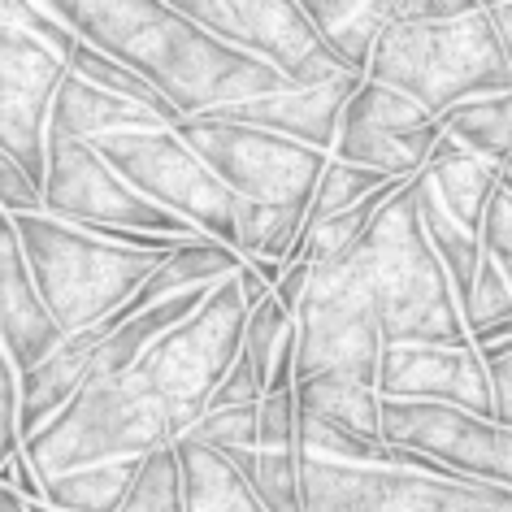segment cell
Here are the masks:
<instances>
[{"label": "cell", "mask_w": 512, "mask_h": 512, "mask_svg": "<svg viewBox=\"0 0 512 512\" xmlns=\"http://www.w3.org/2000/svg\"><path fill=\"white\" fill-rule=\"evenodd\" d=\"M443 122V131L460 139L469 152L495 161L499 170L508 165L512 157V92L504 96H486V100H469V105L452 109Z\"/></svg>", "instance_id": "cell-25"}, {"label": "cell", "mask_w": 512, "mask_h": 512, "mask_svg": "<svg viewBox=\"0 0 512 512\" xmlns=\"http://www.w3.org/2000/svg\"><path fill=\"white\" fill-rule=\"evenodd\" d=\"M44 213L70 226H109V230H139V235H161V239H200V230L191 222L165 213L148 196H139L100 157L96 144L61 131H48Z\"/></svg>", "instance_id": "cell-9"}, {"label": "cell", "mask_w": 512, "mask_h": 512, "mask_svg": "<svg viewBox=\"0 0 512 512\" xmlns=\"http://www.w3.org/2000/svg\"><path fill=\"white\" fill-rule=\"evenodd\" d=\"M248 335V300L239 278L217 283L204 309L170 330L118 378H96L27 439V460L40 482L109 460H148L170 452L209 417Z\"/></svg>", "instance_id": "cell-2"}, {"label": "cell", "mask_w": 512, "mask_h": 512, "mask_svg": "<svg viewBox=\"0 0 512 512\" xmlns=\"http://www.w3.org/2000/svg\"><path fill=\"white\" fill-rule=\"evenodd\" d=\"M391 178L378 174V170H361V165H348V161H335L330 157L322 183H317V196L309 204V222H304V235L317 226H326L330 217L339 213H352L356 204H365L374 191H382Z\"/></svg>", "instance_id": "cell-27"}, {"label": "cell", "mask_w": 512, "mask_h": 512, "mask_svg": "<svg viewBox=\"0 0 512 512\" xmlns=\"http://www.w3.org/2000/svg\"><path fill=\"white\" fill-rule=\"evenodd\" d=\"M413 196H417V217H421V226H426V239H430L434 256L443 261L447 278H452L456 300H460V313H465V304H469V296H473V287H478V274H482V265H486L482 235L465 230L452 213L443 209L439 200H434V191H430V183H426V174H417V178H413Z\"/></svg>", "instance_id": "cell-21"}, {"label": "cell", "mask_w": 512, "mask_h": 512, "mask_svg": "<svg viewBox=\"0 0 512 512\" xmlns=\"http://www.w3.org/2000/svg\"><path fill=\"white\" fill-rule=\"evenodd\" d=\"M261 400H265V387H261V378H256V365L239 352V361L230 365L222 387L213 391L209 413H222V408H248V404H261Z\"/></svg>", "instance_id": "cell-36"}, {"label": "cell", "mask_w": 512, "mask_h": 512, "mask_svg": "<svg viewBox=\"0 0 512 512\" xmlns=\"http://www.w3.org/2000/svg\"><path fill=\"white\" fill-rule=\"evenodd\" d=\"M439 139H443L439 118H430L421 105L391 92V87L365 79V87L343 113L335 161L378 170L387 178H417L426 174Z\"/></svg>", "instance_id": "cell-13"}, {"label": "cell", "mask_w": 512, "mask_h": 512, "mask_svg": "<svg viewBox=\"0 0 512 512\" xmlns=\"http://www.w3.org/2000/svg\"><path fill=\"white\" fill-rule=\"evenodd\" d=\"M296 400H300L304 417H317V421H330V426L382 439V395L374 387H361V382L339 378V374H322V378L300 382Z\"/></svg>", "instance_id": "cell-23"}, {"label": "cell", "mask_w": 512, "mask_h": 512, "mask_svg": "<svg viewBox=\"0 0 512 512\" xmlns=\"http://www.w3.org/2000/svg\"><path fill=\"white\" fill-rule=\"evenodd\" d=\"M0 209H5V217L44 213V187L9 157H0Z\"/></svg>", "instance_id": "cell-35"}, {"label": "cell", "mask_w": 512, "mask_h": 512, "mask_svg": "<svg viewBox=\"0 0 512 512\" xmlns=\"http://www.w3.org/2000/svg\"><path fill=\"white\" fill-rule=\"evenodd\" d=\"M174 5L217 40L278 70L296 92L348 74L317 35L304 0H174Z\"/></svg>", "instance_id": "cell-10"}, {"label": "cell", "mask_w": 512, "mask_h": 512, "mask_svg": "<svg viewBox=\"0 0 512 512\" xmlns=\"http://www.w3.org/2000/svg\"><path fill=\"white\" fill-rule=\"evenodd\" d=\"M27 252L31 278L48 313L66 335H87L139 296V287L161 270L165 256L109 243L83 226L57 222L48 213L9 217Z\"/></svg>", "instance_id": "cell-5"}, {"label": "cell", "mask_w": 512, "mask_h": 512, "mask_svg": "<svg viewBox=\"0 0 512 512\" xmlns=\"http://www.w3.org/2000/svg\"><path fill=\"white\" fill-rule=\"evenodd\" d=\"M317 35L348 74H369L382 35L400 18V0H304Z\"/></svg>", "instance_id": "cell-18"}, {"label": "cell", "mask_w": 512, "mask_h": 512, "mask_svg": "<svg viewBox=\"0 0 512 512\" xmlns=\"http://www.w3.org/2000/svg\"><path fill=\"white\" fill-rule=\"evenodd\" d=\"M491 5V22L504 40V57H508V70H512V0H486Z\"/></svg>", "instance_id": "cell-40"}, {"label": "cell", "mask_w": 512, "mask_h": 512, "mask_svg": "<svg viewBox=\"0 0 512 512\" xmlns=\"http://www.w3.org/2000/svg\"><path fill=\"white\" fill-rule=\"evenodd\" d=\"M482 248H486V256H491L499 270H504L508 287H512V187H499L491 209H486Z\"/></svg>", "instance_id": "cell-34"}, {"label": "cell", "mask_w": 512, "mask_h": 512, "mask_svg": "<svg viewBox=\"0 0 512 512\" xmlns=\"http://www.w3.org/2000/svg\"><path fill=\"white\" fill-rule=\"evenodd\" d=\"M304 512H512V491L417 469L339 465L300 452Z\"/></svg>", "instance_id": "cell-7"}, {"label": "cell", "mask_w": 512, "mask_h": 512, "mask_svg": "<svg viewBox=\"0 0 512 512\" xmlns=\"http://www.w3.org/2000/svg\"><path fill=\"white\" fill-rule=\"evenodd\" d=\"M365 79L408 96L430 118H447L469 100L512 92L504 40H499L486 0L473 14L452 22L395 18Z\"/></svg>", "instance_id": "cell-4"}, {"label": "cell", "mask_w": 512, "mask_h": 512, "mask_svg": "<svg viewBox=\"0 0 512 512\" xmlns=\"http://www.w3.org/2000/svg\"><path fill=\"white\" fill-rule=\"evenodd\" d=\"M96 152L139 196H148L165 213L191 222L200 235L239 252V226L248 217V200H239L174 126L96 139Z\"/></svg>", "instance_id": "cell-6"}, {"label": "cell", "mask_w": 512, "mask_h": 512, "mask_svg": "<svg viewBox=\"0 0 512 512\" xmlns=\"http://www.w3.org/2000/svg\"><path fill=\"white\" fill-rule=\"evenodd\" d=\"M243 256L235 248H226V243H217L209 235H200V239H183L178 248L161 261V270L148 278L144 287H139V296L122 309V322H131V317L139 313H148L152 304H165V300H174V296H187V291H196V287H217V283H226V278H235L243 270Z\"/></svg>", "instance_id": "cell-19"}, {"label": "cell", "mask_w": 512, "mask_h": 512, "mask_svg": "<svg viewBox=\"0 0 512 512\" xmlns=\"http://www.w3.org/2000/svg\"><path fill=\"white\" fill-rule=\"evenodd\" d=\"M309 283H313V265H309V261H291L287 274H283V283L274 287V300L283 304L291 317H296L300 304H304V296H309Z\"/></svg>", "instance_id": "cell-39"}, {"label": "cell", "mask_w": 512, "mask_h": 512, "mask_svg": "<svg viewBox=\"0 0 512 512\" xmlns=\"http://www.w3.org/2000/svg\"><path fill=\"white\" fill-rule=\"evenodd\" d=\"M426 183L434 191V200H439L460 226L482 235L486 209H491L495 191L504 187V170H499L495 161L478 157V152H469L460 139L443 131L439 148H434V157L426 165Z\"/></svg>", "instance_id": "cell-17"}, {"label": "cell", "mask_w": 512, "mask_h": 512, "mask_svg": "<svg viewBox=\"0 0 512 512\" xmlns=\"http://www.w3.org/2000/svg\"><path fill=\"white\" fill-rule=\"evenodd\" d=\"M382 439L434 456L469 482L512 491V426H495L439 404L382 400Z\"/></svg>", "instance_id": "cell-12"}, {"label": "cell", "mask_w": 512, "mask_h": 512, "mask_svg": "<svg viewBox=\"0 0 512 512\" xmlns=\"http://www.w3.org/2000/svg\"><path fill=\"white\" fill-rule=\"evenodd\" d=\"M361 87H365L361 74H339V79H330L322 87H300V92H278V96H265V100H248V105L217 109V113H209V118L243 122V126H256V131H274L283 139H296V144L313 148V152L335 157L343 113H348V105L356 100Z\"/></svg>", "instance_id": "cell-15"}, {"label": "cell", "mask_w": 512, "mask_h": 512, "mask_svg": "<svg viewBox=\"0 0 512 512\" xmlns=\"http://www.w3.org/2000/svg\"><path fill=\"white\" fill-rule=\"evenodd\" d=\"M161 118L135 100H122V96H109L100 87L83 83L79 74H70L66 87L57 96V109H53V131L61 135H74V139H109V135H126V131H161Z\"/></svg>", "instance_id": "cell-20"}, {"label": "cell", "mask_w": 512, "mask_h": 512, "mask_svg": "<svg viewBox=\"0 0 512 512\" xmlns=\"http://www.w3.org/2000/svg\"><path fill=\"white\" fill-rule=\"evenodd\" d=\"M70 66L31 31L0 22V157L18 161L35 183L48 178V131Z\"/></svg>", "instance_id": "cell-11"}, {"label": "cell", "mask_w": 512, "mask_h": 512, "mask_svg": "<svg viewBox=\"0 0 512 512\" xmlns=\"http://www.w3.org/2000/svg\"><path fill=\"white\" fill-rule=\"evenodd\" d=\"M248 265H252V270L261 274L270 287H278V283H283V274H287V261H270V256H256V261H248Z\"/></svg>", "instance_id": "cell-41"}, {"label": "cell", "mask_w": 512, "mask_h": 512, "mask_svg": "<svg viewBox=\"0 0 512 512\" xmlns=\"http://www.w3.org/2000/svg\"><path fill=\"white\" fill-rule=\"evenodd\" d=\"M144 460H109V465L74 469L44 482V499L57 512H122L135 491Z\"/></svg>", "instance_id": "cell-24"}, {"label": "cell", "mask_w": 512, "mask_h": 512, "mask_svg": "<svg viewBox=\"0 0 512 512\" xmlns=\"http://www.w3.org/2000/svg\"><path fill=\"white\" fill-rule=\"evenodd\" d=\"M122 512H187V478H183L178 447L144 460V469H139V478H135V491Z\"/></svg>", "instance_id": "cell-29"}, {"label": "cell", "mask_w": 512, "mask_h": 512, "mask_svg": "<svg viewBox=\"0 0 512 512\" xmlns=\"http://www.w3.org/2000/svg\"><path fill=\"white\" fill-rule=\"evenodd\" d=\"M191 443L209 447V452L222 456H239V452H261V404L248 408H222V413H209L196 430L187 434Z\"/></svg>", "instance_id": "cell-30"}, {"label": "cell", "mask_w": 512, "mask_h": 512, "mask_svg": "<svg viewBox=\"0 0 512 512\" xmlns=\"http://www.w3.org/2000/svg\"><path fill=\"white\" fill-rule=\"evenodd\" d=\"M478 352L491 365V382H495V426H512V339Z\"/></svg>", "instance_id": "cell-37"}, {"label": "cell", "mask_w": 512, "mask_h": 512, "mask_svg": "<svg viewBox=\"0 0 512 512\" xmlns=\"http://www.w3.org/2000/svg\"><path fill=\"white\" fill-rule=\"evenodd\" d=\"M66 339L70 335L57 326V317L48 313L40 287H35L14 222L0 217V343H5V356L18 374H31L48 356H57Z\"/></svg>", "instance_id": "cell-16"}, {"label": "cell", "mask_w": 512, "mask_h": 512, "mask_svg": "<svg viewBox=\"0 0 512 512\" xmlns=\"http://www.w3.org/2000/svg\"><path fill=\"white\" fill-rule=\"evenodd\" d=\"M178 135L200 152V161L248 204H278V209H304L317 196L330 157L283 139L274 131H256L243 122L191 118L178 126Z\"/></svg>", "instance_id": "cell-8"}, {"label": "cell", "mask_w": 512, "mask_h": 512, "mask_svg": "<svg viewBox=\"0 0 512 512\" xmlns=\"http://www.w3.org/2000/svg\"><path fill=\"white\" fill-rule=\"evenodd\" d=\"M378 395L495 421V382L478 348H391L382 356Z\"/></svg>", "instance_id": "cell-14"}, {"label": "cell", "mask_w": 512, "mask_h": 512, "mask_svg": "<svg viewBox=\"0 0 512 512\" xmlns=\"http://www.w3.org/2000/svg\"><path fill=\"white\" fill-rule=\"evenodd\" d=\"M499 322H512V287L504 270L486 256L482 274H478V287H473V296L465 304V326H469V339H478L482 330H491Z\"/></svg>", "instance_id": "cell-32"}, {"label": "cell", "mask_w": 512, "mask_h": 512, "mask_svg": "<svg viewBox=\"0 0 512 512\" xmlns=\"http://www.w3.org/2000/svg\"><path fill=\"white\" fill-rule=\"evenodd\" d=\"M53 9L92 48L148 79L183 122L296 92L278 70L217 40L174 0H53Z\"/></svg>", "instance_id": "cell-3"}, {"label": "cell", "mask_w": 512, "mask_h": 512, "mask_svg": "<svg viewBox=\"0 0 512 512\" xmlns=\"http://www.w3.org/2000/svg\"><path fill=\"white\" fill-rule=\"evenodd\" d=\"M178 460H183L187 478V512H270L261 504V495L252 491V482L222 452L183 439Z\"/></svg>", "instance_id": "cell-22"}, {"label": "cell", "mask_w": 512, "mask_h": 512, "mask_svg": "<svg viewBox=\"0 0 512 512\" xmlns=\"http://www.w3.org/2000/svg\"><path fill=\"white\" fill-rule=\"evenodd\" d=\"M248 482L270 512H304L300 452H256V473Z\"/></svg>", "instance_id": "cell-31"}, {"label": "cell", "mask_w": 512, "mask_h": 512, "mask_svg": "<svg viewBox=\"0 0 512 512\" xmlns=\"http://www.w3.org/2000/svg\"><path fill=\"white\" fill-rule=\"evenodd\" d=\"M0 512H31V499L18 495L14 486H0Z\"/></svg>", "instance_id": "cell-42"}, {"label": "cell", "mask_w": 512, "mask_h": 512, "mask_svg": "<svg viewBox=\"0 0 512 512\" xmlns=\"http://www.w3.org/2000/svg\"><path fill=\"white\" fill-rule=\"evenodd\" d=\"M261 452H300V400L296 391L261 400Z\"/></svg>", "instance_id": "cell-33"}, {"label": "cell", "mask_w": 512, "mask_h": 512, "mask_svg": "<svg viewBox=\"0 0 512 512\" xmlns=\"http://www.w3.org/2000/svg\"><path fill=\"white\" fill-rule=\"evenodd\" d=\"M296 326L300 382L339 374L378 391L391 348H473L456 287L417 217L413 183L374 217L348 256L313 265Z\"/></svg>", "instance_id": "cell-1"}, {"label": "cell", "mask_w": 512, "mask_h": 512, "mask_svg": "<svg viewBox=\"0 0 512 512\" xmlns=\"http://www.w3.org/2000/svg\"><path fill=\"white\" fill-rule=\"evenodd\" d=\"M296 317H291L283 304L274 296L265 304H256L248 313V335H243V356L256 365V378H261L265 395H270V382H274V369H278V356L287 352V343L296 339Z\"/></svg>", "instance_id": "cell-28"}, {"label": "cell", "mask_w": 512, "mask_h": 512, "mask_svg": "<svg viewBox=\"0 0 512 512\" xmlns=\"http://www.w3.org/2000/svg\"><path fill=\"white\" fill-rule=\"evenodd\" d=\"M0 486H14V491L27 495L31 504H40V499H44V482H40V473H35V465L27 460V452H18V456L5 460V469H0ZM44 504H48V499H44Z\"/></svg>", "instance_id": "cell-38"}, {"label": "cell", "mask_w": 512, "mask_h": 512, "mask_svg": "<svg viewBox=\"0 0 512 512\" xmlns=\"http://www.w3.org/2000/svg\"><path fill=\"white\" fill-rule=\"evenodd\" d=\"M70 74H79L83 83H92V87H100V92H109V96H122V100H135V105L152 109L165 126H174V131L183 126V118H178L174 105L157 92V87H152L148 79H139V74H135L131 66H122V61H113L109 53H100V48H92L87 40H83L79 48H74V57H70Z\"/></svg>", "instance_id": "cell-26"}]
</instances>
